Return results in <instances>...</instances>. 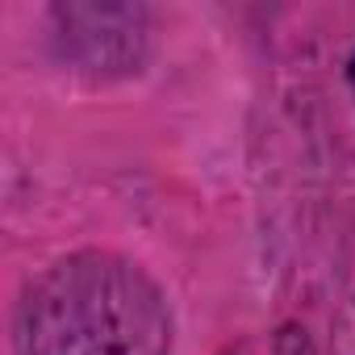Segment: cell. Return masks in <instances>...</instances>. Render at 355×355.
Masks as SVG:
<instances>
[{
	"instance_id": "6da1fadb",
	"label": "cell",
	"mask_w": 355,
	"mask_h": 355,
	"mask_svg": "<svg viewBox=\"0 0 355 355\" xmlns=\"http://www.w3.org/2000/svg\"><path fill=\"white\" fill-rule=\"evenodd\" d=\"M171 318L142 268L71 255L17 305V355H167Z\"/></svg>"
},
{
	"instance_id": "7a4b0ae2",
	"label": "cell",
	"mask_w": 355,
	"mask_h": 355,
	"mask_svg": "<svg viewBox=\"0 0 355 355\" xmlns=\"http://www.w3.org/2000/svg\"><path fill=\"white\" fill-rule=\"evenodd\" d=\"M351 80H355V63H351Z\"/></svg>"
}]
</instances>
